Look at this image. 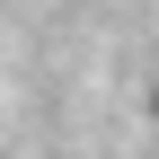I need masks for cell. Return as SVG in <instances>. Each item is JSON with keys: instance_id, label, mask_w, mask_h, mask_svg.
<instances>
[{"instance_id": "6da1fadb", "label": "cell", "mask_w": 159, "mask_h": 159, "mask_svg": "<svg viewBox=\"0 0 159 159\" xmlns=\"http://www.w3.org/2000/svg\"><path fill=\"white\" fill-rule=\"evenodd\" d=\"M142 106H150V124H159V89H150V97H142Z\"/></svg>"}]
</instances>
